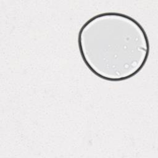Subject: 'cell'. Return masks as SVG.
<instances>
[{
  "label": "cell",
  "mask_w": 158,
  "mask_h": 158,
  "mask_svg": "<svg viewBox=\"0 0 158 158\" xmlns=\"http://www.w3.org/2000/svg\"><path fill=\"white\" fill-rule=\"evenodd\" d=\"M77 40L86 66L109 81L132 78L143 69L149 55V38L143 26L120 12L92 17L80 28Z\"/></svg>",
  "instance_id": "1"
}]
</instances>
